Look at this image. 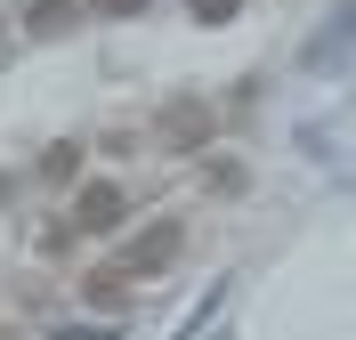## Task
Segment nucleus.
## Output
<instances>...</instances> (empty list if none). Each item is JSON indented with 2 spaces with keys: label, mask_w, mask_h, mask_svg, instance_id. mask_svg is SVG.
<instances>
[{
  "label": "nucleus",
  "mask_w": 356,
  "mask_h": 340,
  "mask_svg": "<svg viewBox=\"0 0 356 340\" xmlns=\"http://www.w3.org/2000/svg\"><path fill=\"white\" fill-rule=\"evenodd\" d=\"M178 251H186V227H178V219H154L146 235H130V243H122L113 275H162V268L178 259Z\"/></svg>",
  "instance_id": "1"
},
{
  "label": "nucleus",
  "mask_w": 356,
  "mask_h": 340,
  "mask_svg": "<svg viewBox=\"0 0 356 340\" xmlns=\"http://www.w3.org/2000/svg\"><path fill=\"white\" fill-rule=\"evenodd\" d=\"M122 211H130V203H122V186H113V179H89L81 195H73V227H81V235H113Z\"/></svg>",
  "instance_id": "2"
},
{
  "label": "nucleus",
  "mask_w": 356,
  "mask_h": 340,
  "mask_svg": "<svg viewBox=\"0 0 356 340\" xmlns=\"http://www.w3.org/2000/svg\"><path fill=\"white\" fill-rule=\"evenodd\" d=\"M162 130H170L178 146H202V138H211V106H195V97H170V106H162Z\"/></svg>",
  "instance_id": "3"
},
{
  "label": "nucleus",
  "mask_w": 356,
  "mask_h": 340,
  "mask_svg": "<svg viewBox=\"0 0 356 340\" xmlns=\"http://www.w3.org/2000/svg\"><path fill=\"white\" fill-rule=\"evenodd\" d=\"M81 292H89V308H97V316H122V284H113V268H106V275H89Z\"/></svg>",
  "instance_id": "4"
},
{
  "label": "nucleus",
  "mask_w": 356,
  "mask_h": 340,
  "mask_svg": "<svg viewBox=\"0 0 356 340\" xmlns=\"http://www.w3.org/2000/svg\"><path fill=\"white\" fill-rule=\"evenodd\" d=\"M65 17H73V0H33V17H24V24H33V33H57Z\"/></svg>",
  "instance_id": "5"
},
{
  "label": "nucleus",
  "mask_w": 356,
  "mask_h": 340,
  "mask_svg": "<svg viewBox=\"0 0 356 340\" xmlns=\"http://www.w3.org/2000/svg\"><path fill=\"white\" fill-rule=\"evenodd\" d=\"M41 170H49V179H73V170H81V146H49Z\"/></svg>",
  "instance_id": "6"
},
{
  "label": "nucleus",
  "mask_w": 356,
  "mask_h": 340,
  "mask_svg": "<svg viewBox=\"0 0 356 340\" xmlns=\"http://www.w3.org/2000/svg\"><path fill=\"white\" fill-rule=\"evenodd\" d=\"M235 8H243V0H195V17H202V24H227Z\"/></svg>",
  "instance_id": "7"
},
{
  "label": "nucleus",
  "mask_w": 356,
  "mask_h": 340,
  "mask_svg": "<svg viewBox=\"0 0 356 340\" xmlns=\"http://www.w3.org/2000/svg\"><path fill=\"white\" fill-rule=\"evenodd\" d=\"M57 340H113L106 324H73V332H57Z\"/></svg>",
  "instance_id": "8"
},
{
  "label": "nucleus",
  "mask_w": 356,
  "mask_h": 340,
  "mask_svg": "<svg viewBox=\"0 0 356 340\" xmlns=\"http://www.w3.org/2000/svg\"><path fill=\"white\" fill-rule=\"evenodd\" d=\"M97 8H106V17H138V8H146V0H97Z\"/></svg>",
  "instance_id": "9"
}]
</instances>
